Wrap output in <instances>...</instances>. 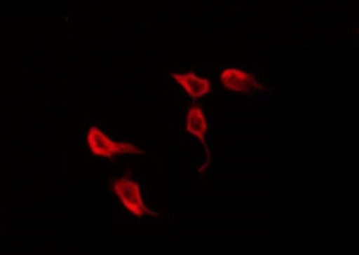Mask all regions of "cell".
Listing matches in <instances>:
<instances>
[{"label": "cell", "instance_id": "2", "mask_svg": "<svg viewBox=\"0 0 359 255\" xmlns=\"http://www.w3.org/2000/svg\"><path fill=\"white\" fill-rule=\"evenodd\" d=\"M113 188L122 204L128 211L133 212L135 216H155V212L149 209L144 204L140 188H139L138 184L135 183L132 179L128 178L115 179Z\"/></svg>", "mask_w": 359, "mask_h": 255}, {"label": "cell", "instance_id": "1", "mask_svg": "<svg viewBox=\"0 0 359 255\" xmlns=\"http://www.w3.org/2000/svg\"><path fill=\"white\" fill-rule=\"evenodd\" d=\"M87 143L90 150L100 157L111 158L118 153H134V155H146L145 151L129 143H118L111 140L107 135L103 133L97 127H91L87 135Z\"/></svg>", "mask_w": 359, "mask_h": 255}, {"label": "cell", "instance_id": "4", "mask_svg": "<svg viewBox=\"0 0 359 255\" xmlns=\"http://www.w3.org/2000/svg\"><path fill=\"white\" fill-rule=\"evenodd\" d=\"M174 78L193 98L203 97L211 90V82L209 80L197 76L194 73L174 74Z\"/></svg>", "mask_w": 359, "mask_h": 255}, {"label": "cell", "instance_id": "5", "mask_svg": "<svg viewBox=\"0 0 359 255\" xmlns=\"http://www.w3.org/2000/svg\"><path fill=\"white\" fill-rule=\"evenodd\" d=\"M186 129L189 133L197 137L205 146L208 124L204 113H203L202 109L199 106H193L190 111H189L188 117H187Z\"/></svg>", "mask_w": 359, "mask_h": 255}, {"label": "cell", "instance_id": "3", "mask_svg": "<svg viewBox=\"0 0 359 255\" xmlns=\"http://www.w3.org/2000/svg\"><path fill=\"white\" fill-rule=\"evenodd\" d=\"M221 79L224 86L231 91L252 93L256 90L263 88L252 74L237 68L224 69L222 73Z\"/></svg>", "mask_w": 359, "mask_h": 255}]
</instances>
